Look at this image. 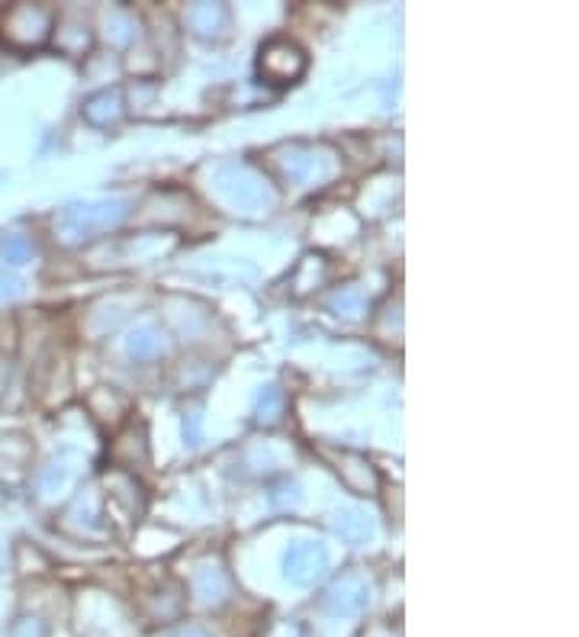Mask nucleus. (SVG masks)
<instances>
[{
	"label": "nucleus",
	"mask_w": 579,
	"mask_h": 637,
	"mask_svg": "<svg viewBox=\"0 0 579 637\" xmlns=\"http://www.w3.org/2000/svg\"><path fill=\"white\" fill-rule=\"evenodd\" d=\"M20 297V281L13 274H7V267H0V299Z\"/></svg>",
	"instance_id": "nucleus-19"
},
{
	"label": "nucleus",
	"mask_w": 579,
	"mask_h": 637,
	"mask_svg": "<svg viewBox=\"0 0 579 637\" xmlns=\"http://www.w3.org/2000/svg\"><path fill=\"white\" fill-rule=\"evenodd\" d=\"M123 117V90L113 87V90H100L94 94L87 103H84V120L94 123V127H110Z\"/></svg>",
	"instance_id": "nucleus-9"
},
{
	"label": "nucleus",
	"mask_w": 579,
	"mask_h": 637,
	"mask_svg": "<svg viewBox=\"0 0 579 637\" xmlns=\"http://www.w3.org/2000/svg\"><path fill=\"white\" fill-rule=\"evenodd\" d=\"M194 590L197 595L209 602V605H216V602H222L226 593H229V580H226V573L222 570H216V567H204L200 573H197V580H194Z\"/></svg>",
	"instance_id": "nucleus-11"
},
{
	"label": "nucleus",
	"mask_w": 579,
	"mask_h": 637,
	"mask_svg": "<svg viewBox=\"0 0 579 637\" xmlns=\"http://www.w3.org/2000/svg\"><path fill=\"white\" fill-rule=\"evenodd\" d=\"M52 23H55L52 10H45L40 3H20L3 17V40L17 48H33L48 40Z\"/></svg>",
	"instance_id": "nucleus-3"
},
{
	"label": "nucleus",
	"mask_w": 579,
	"mask_h": 637,
	"mask_svg": "<svg viewBox=\"0 0 579 637\" xmlns=\"http://www.w3.org/2000/svg\"><path fill=\"white\" fill-rule=\"evenodd\" d=\"M72 476H75V468L62 461V464H55V468H52L48 473H45V476H42V486H45V490H55V486H65V483H68Z\"/></svg>",
	"instance_id": "nucleus-17"
},
{
	"label": "nucleus",
	"mask_w": 579,
	"mask_h": 637,
	"mask_svg": "<svg viewBox=\"0 0 579 637\" xmlns=\"http://www.w3.org/2000/svg\"><path fill=\"white\" fill-rule=\"evenodd\" d=\"M331 309H338V316H358L361 312V294L358 290H341L331 297Z\"/></svg>",
	"instance_id": "nucleus-16"
},
{
	"label": "nucleus",
	"mask_w": 579,
	"mask_h": 637,
	"mask_svg": "<svg viewBox=\"0 0 579 637\" xmlns=\"http://www.w3.org/2000/svg\"><path fill=\"white\" fill-rule=\"evenodd\" d=\"M306 65H309L306 52L287 36L267 40L258 52V75L274 87L296 85L306 75Z\"/></svg>",
	"instance_id": "nucleus-2"
},
{
	"label": "nucleus",
	"mask_w": 579,
	"mask_h": 637,
	"mask_svg": "<svg viewBox=\"0 0 579 637\" xmlns=\"http://www.w3.org/2000/svg\"><path fill=\"white\" fill-rule=\"evenodd\" d=\"M13 637H48L45 631V625L36 622V618H26V622H20L17 628H13Z\"/></svg>",
	"instance_id": "nucleus-18"
},
{
	"label": "nucleus",
	"mask_w": 579,
	"mask_h": 637,
	"mask_svg": "<svg viewBox=\"0 0 579 637\" xmlns=\"http://www.w3.org/2000/svg\"><path fill=\"white\" fill-rule=\"evenodd\" d=\"M287 576L296 583V586H309L323 576L326 570V551L323 545H313V541H296L287 551Z\"/></svg>",
	"instance_id": "nucleus-6"
},
{
	"label": "nucleus",
	"mask_w": 579,
	"mask_h": 637,
	"mask_svg": "<svg viewBox=\"0 0 579 637\" xmlns=\"http://www.w3.org/2000/svg\"><path fill=\"white\" fill-rule=\"evenodd\" d=\"M129 216V204L125 200H97V204H78L58 216L55 229L65 242L81 245L87 239H97L100 232L117 229Z\"/></svg>",
	"instance_id": "nucleus-1"
},
{
	"label": "nucleus",
	"mask_w": 579,
	"mask_h": 637,
	"mask_svg": "<svg viewBox=\"0 0 579 637\" xmlns=\"http://www.w3.org/2000/svg\"><path fill=\"white\" fill-rule=\"evenodd\" d=\"M181 637H204V635H197V631H190V635H181Z\"/></svg>",
	"instance_id": "nucleus-21"
},
{
	"label": "nucleus",
	"mask_w": 579,
	"mask_h": 637,
	"mask_svg": "<svg viewBox=\"0 0 579 637\" xmlns=\"http://www.w3.org/2000/svg\"><path fill=\"white\" fill-rule=\"evenodd\" d=\"M335 528H338V535H341L345 541H351V545H364V541H368V538L373 535L368 515H364V512H358V509L338 512V518H335Z\"/></svg>",
	"instance_id": "nucleus-10"
},
{
	"label": "nucleus",
	"mask_w": 579,
	"mask_h": 637,
	"mask_svg": "<svg viewBox=\"0 0 579 637\" xmlns=\"http://www.w3.org/2000/svg\"><path fill=\"white\" fill-rule=\"evenodd\" d=\"M277 165L284 171V177L293 184H319L331 174V158H326L316 149L306 145H293L284 152V158H277Z\"/></svg>",
	"instance_id": "nucleus-5"
},
{
	"label": "nucleus",
	"mask_w": 579,
	"mask_h": 637,
	"mask_svg": "<svg viewBox=\"0 0 579 637\" xmlns=\"http://www.w3.org/2000/svg\"><path fill=\"white\" fill-rule=\"evenodd\" d=\"M331 612H341V615H351V612H361L368 602H371V586L364 576H345L338 580L326 595Z\"/></svg>",
	"instance_id": "nucleus-7"
},
{
	"label": "nucleus",
	"mask_w": 579,
	"mask_h": 637,
	"mask_svg": "<svg viewBox=\"0 0 579 637\" xmlns=\"http://www.w3.org/2000/svg\"><path fill=\"white\" fill-rule=\"evenodd\" d=\"M187 26H190L197 36H204V40H216V36H222V30L229 26V13H226L222 3H194V7L187 10Z\"/></svg>",
	"instance_id": "nucleus-8"
},
{
	"label": "nucleus",
	"mask_w": 579,
	"mask_h": 637,
	"mask_svg": "<svg viewBox=\"0 0 579 637\" xmlns=\"http://www.w3.org/2000/svg\"><path fill=\"white\" fill-rule=\"evenodd\" d=\"M3 381H7V364L0 361V386H3Z\"/></svg>",
	"instance_id": "nucleus-20"
},
{
	"label": "nucleus",
	"mask_w": 579,
	"mask_h": 637,
	"mask_svg": "<svg viewBox=\"0 0 579 637\" xmlns=\"http://www.w3.org/2000/svg\"><path fill=\"white\" fill-rule=\"evenodd\" d=\"M3 255H7L10 264H23L33 255V245L23 235H10V239H3Z\"/></svg>",
	"instance_id": "nucleus-15"
},
{
	"label": "nucleus",
	"mask_w": 579,
	"mask_h": 637,
	"mask_svg": "<svg viewBox=\"0 0 579 637\" xmlns=\"http://www.w3.org/2000/svg\"><path fill=\"white\" fill-rule=\"evenodd\" d=\"M129 354H132L135 361H152V358H159V354H162V339H159V332H155L152 326L135 329V332L129 336Z\"/></svg>",
	"instance_id": "nucleus-12"
},
{
	"label": "nucleus",
	"mask_w": 579,
	"mask_h": 637,
	"mask_svg": "<svg viewBox=\"0 0 579 637\" xmlns=\"http://www.w3.org/2000/svg\"><path fill=\"white\" fill-rule=\"evenodd\" d=\"M338 473H345L348 486H351V490H361L364 496L373 493V486H376L371 464H364L361 458H351V464H348V468H338Z\"/></svg>",
	"instance_id": "nucleus-13"
},
{
	"label": "nucleus",
	"mask_w": 579,
	"mask_h": 637,
	"mask_svg": "<svg viewBox=\"0 0 579 637\" xmlns=\"http://www.w3.org/2000/svg\"><path fill=\"white\" fill-rule=\"evenodd\" d=\"M219 190L226 194V200L232 207L245 212H258L271 207V190L267 184L249 168H229L219 174Z\"/></svg>",
	"instance_id": "nucleus-4"
},
{
	"label": "nucleus",
	"mask_w": 579,
	"mask_h": 637,
	"mask_svg": "<svg viewBox=\"0 0 579 637\" xmlns=\"http://www.w3.org/2000/svg\"><path fill=\"white\" fill-rule=\"evenodd\" d=\"M284 413V393L281 389H264V396L258 399V419L261 422H277Z\"/></svg>",
	"instance_id": "nucleus-14"
}]
</instances>
